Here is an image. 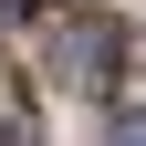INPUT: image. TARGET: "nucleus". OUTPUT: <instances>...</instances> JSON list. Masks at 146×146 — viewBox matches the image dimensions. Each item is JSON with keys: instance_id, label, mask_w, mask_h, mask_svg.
<instances>
[{"instance_id": "4", "label": "nucleus", "mask_w": 146, "mask_h": 146, "mask_svg": "<svg viewBox=\"0 0 146 146\" xmlns=\"http://www.w3.org/2000/svg\"><path fill=\"white\" fill-rule=\"evenodd\" d=\"M21 11H31V0H0V21H21Z\"/></svg>"}, {"instance_id": "2", "label": "nucleus", "mask_w": 146, "mask_h": 146, "mask_svg": "<svg viewBox=\"0 0 146 146\" xmlns=\"http://www.w3.org/2000/svg\"><path fill=\"white\" fill-rule=\"evenodd\" d=\"M115 146H146V115H115Z\"/></svg>"}, {"instance_id": "3", "label": "nucleus", "mask_w": 146, "mask_h": 146, "mask_svg": "<svg viewBox=\"0 0 146 146\" xmlns=\"http://www.w3.org/2000/svg\"><path fill=\"white\" fill-rule=\"evenodd\" d=\"M0 146H42V136H31V115H21V125H0Z\"/></svg>"}, {"instance_id": "1", "label": "nucleus", "mask_w": 146, "mask_h": 146, "mask_svg": "<svg viewBox=\"0 0 146 146\" xmlns=\"http://www.w3.org/2000/svg\"><path fill=\"white\" fill-rule=\"evenodd\" d=\"M42 63L63 94H115L125 73V31L104 21V11H63V21H42Z\"/></svg>"}]
</instances>
